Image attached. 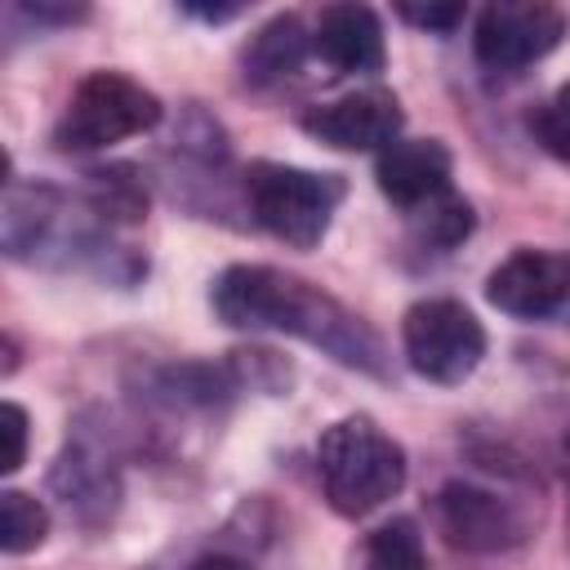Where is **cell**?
Returning <instances> with one entry per match:
<instances>
[{
    "instance_id": "3",
    "label": "cell",
    "mask_w": 570,
    "mask_h": 570,
    "mask_svg": "<svg viewBox=\"0 0 570 570\" xmlns=\"http://www.w3.org/2000/svg\"><path fill=\"white\" fill-rule=\"evenodd\" d=\"M245 196L254 223L289 249H316L334 223V209L347 196L338 174H316L281 160H258L245 174Z\"/></svg>"
},
{
    "instance_id": "16",
    "label": "cell",
    "mask_w": 570,
    "mask_h": 570,
    "mask_svg": "<svg viewBox=\"0 0 570 570\" xmlns=\"http://www.w3.org/2000/svg\"><path fill=\"white\" fill-rule=\"evenodd\" d=\"M365 570H428L423 539H419L414 521L396 517L383 530H374L365 543Z\"/></svg>"
},
{
    "instance_id": "19",
    "label": "cell",
    "mask_w": 570,
    "mask_h": 570,
    "mask_svg": "<svg viewBox=\"0 0 570 570\" xmlns=\"http://www.w3.org/2000/svg\"><path fill=\"white\" fill-rule=\"evenodd\" d=\"M405 22H414V27H423V31H454L459 22H463V4H401L396 9Z\"/></svg>"
},
{
    "instance_id": "7",
    "label": "cell",
    "mask_w": 570,
    "mask_h": 570,
    "mask_svg": "<svg viewBox=\"0 0 570 570\" xmlns=\"http://www.w3.org/2000/svg\"><path fill=\"white\" fill-rule=\"evenodd\" d=\"M401 102L387 89H356L303 116V129L334 151H383L401 138Z\"/></svg>"
},
{
    "instance_id": "1",
    "label": "cell",
    "mask_w": 570,
    "mask_h": 570,
    "mask_svg": "<svg viewBox=\"0 0 570 570\" xmlns=\"http://www.w3.org/2000/svg\"><path fill=\"white\" fill-rule=\"evenodd\" d=\"M209 303L236 330H281V334L325 347L343 365L383 374V343L374 338V330L361 316H352L338 298L321 294L316 285L289 272L258 267V263L227 267L214 281Z\"/></svg>"
},
{
    "instance_id": "4",
    "label": "cell",
    "mask_w": 570,
    "mask_h": 570,
    "mask_svg": "<svg viewBox=\"0 0 570 570\" xmlns=\"http://www.w3.org/2000/svg\"><path fill=\"white\" fill-rule=\"evenodd\" d=\"M156 120H160V98L151 89H142L134 76L89 71L71 89V98L53 125V147L58 151H102L111 142L147 134Z\"/></svg>"
},
{
    "instance_id": "2",
    "label": "cell",
    "mask_w": 570,
    "mask_h": 570,
    "mask_svg": "<svg viewBox=\"0 0 570 570\" xmlns=\"http://www.w3.org/2000/svg\"><path fill=\"white\" fill-rule=\"evenodd\" d=\"M316 472L334 512L365 517L405 485V450L374 419L352 414L321 432Z\"/></svg>"
},
{
    "instance_id": "5",
    "label": "cell",
    "mask_w": 570,
    "mask_h": 570,
    "mask_svg": "<svg viewBox=\"0 0 570 570\" xmlns=\"http://www.w3.org/2000/svg\"><path fill=\"white\" fill-rule=\"evenodd\" d=\"M401 347L419 379L428 383H463L485 356L481 321L454 298H423L401 321Z\"/></svg>"
},
{
    "instance_id": "6",
    "label": "cell",
    "mask_w": 570,
    "mask_h": 570,
    "mask_svg": "<svg viewBox=\"0 0 570 570\" xmlns=\"http://www.w3.org/2000/svg\"><path fill=\"white\" fill-rule=\"evenodd\" d=\"M566 36V13L539 0H503V4H485L476 13V62L485 71L512 76L530 62H539L543 53H552Z\"/></svg>"
},
{
    "instance_id": "20",
    "label": "cell",
    "mask_w": 570,
    "mask_h": 570,
    "mask_svg": "<svg viewBox=\"0 0 570 570\" xmlns=\"http://www.w3.org/2000/svg\"><path fill=\"white\" fill-rule=\"evenodd\" d=\"M187 570H249V561L227 548H214V552H200L196 561H187Z\"/></svg>"
},
{
    "instance_id": "17",
    "label": "cell",
    "mask_w": 570,
    "mask_h": 570,
    "mask_svg": "<svg viewBox=\"0 0 570 570\" xmlns=\"http://www.w3.org/2000/svg\"><path fill=\"white\" fill-rule=\"evenodd\" d=\"M534 138L543 142V151H552L557 160L570 165V85H561L534 116H530Z\"/></svg>"
},
{
    "instance_id": "13",
    "label": "cell",
    "mask_w": 570,
    "mask_h": 570,
    "mask_svg": "<svg viewBox=\"0 0 570 570\" xmlns=\"http://www.w3.org/2000/svg\"><path fill=\"white\" fill-rule=\"evenodd\" d=\"M307 53H312V36L303 31V22L294 13H281L267 27H258L254 40L245 45V53H240L245 80H254V85L285 80V76H294L303 67Z\"/></svg>"
},
{
    "instance_id": "10",
    "label": "cell",
    "mask_w": 570,
    "mask_h": 570,
    "mask_svg": "<svg viewBox=\"0 0 570 570\" xmlns=\"http://www.w3.org/2000/svg\"><path fill=\"white\" fill-rule=\"evenodd\" d=\"M450 147L441 138H396L392 147L379 151L374 160V178H379V191L401 205L405 214L441 200L450 187Z\"/></svg>"
},
{
    "instance_id": "9",
    "label": "cell",
    "mask_w": 570,
    "mask_h": 570,
    "mask_svg": "<svg viewBox=\"0 0 570 570\" xmlns=\"http://www.w3.org/2000/svg\"><path fill=\"white\" fill-rule=\"evenodd\" d=\"M485 298L499 312L517 316V321L552 316L570 298V254H557V249H517V254H508L490 272Z\"/></svg>"
},
{
    "instance_id": "15",
    "label": "cell",
    "mask_w": 570,
    "mask_h": 570,
    "mask_svg": "<svg viewBox=\"0 0 570 570\" xmlns=\"http://www.w3.org/2000/svg\"><path fill=\"white\" fill-rule=\"evenodd\" d=\"M45 534H49V512H45V503L31 499V494H22V490H4V494H0V548H4L9 557H18V552L40 548Z\"/></svg>"
},
{
    "instance_id": "21",
    "label": "cell",
    "mask_w": 570,
    "mask_h": 570,
    "mask_svg": "<svg viewBox=\"0 0 570 570\" xmlns=\"http://www.w3.org/2000/svg\"><path fill=\"white\" fill-rule=\"evenodd\" d=\"M183 9L196 13V18H205V22H227V18L240 13V4H183Z\"/></svg>"
},
{
    "instance_id": "18",
    "label": "cell",
    "mask_w": 570,
    "mask_h": 570,
    "mask_svg": "<svg viewBox=\"0 0 570 570\" xmlns=\"http://www.w3.org/2000/svg\"><path fill=\"white\" fill-rule=\"evenodd\" d=\"M0 423H4V463H0V472H18L22 459H27V410L4 401Z\"/></svg>"
},
{
    "instance_id": "14",
    "label": "cell",
    "mask_w": 570,
    "mask_h": 570,
    "mask_svg": "<svg viewBox=\"0 0 570 570\" xmlns=\"http://www.w3.org/2000/svg\"><path fill=\"white\" fill-rule=\"evenodd\" d=\"M410 227H414L419 245H428V249H454V245L468 240V232H472V205H468L463 196L445 191L441 200L414 209V214H410Z\"/></svg>"
},
{
    "instance_id": "11",
    "label": "cell",
    "mask_w": 570,
    "mask_h": 570,
    "mask_svg": "<svg viewBox=\"0 0 570 570\" xmlns=\"http://www.w3.org/2000/svg\"><path fill=\"white\" fill-rule=\"evenodd\" d=\"M312 53L338 71H379L383 67V22L365 4H330L316 18Z\"/></svg>"
},
{
    "instance_id": "8",
    "label": "cell",
    "mask_w": 570,
    "mask_h": 570,
    "mask_svg": "<svg viewBox=\"0 0 570 570\" xmlns=\"http://www.w3.org/2000/svg\"><path fill=\"white\" fill-rule=\"evenodd\" d=\"M436 512H441V530L450 534L454 548H468V552H503V548H517L530 530L525 512L485 490V485H472V481H450L436 499Z\"/></svg>"
},
{
    "instance_id": "12",
    "label": "cell",
    "mask_w": 570,
    "mask_h": 570,
    "mask_svg": "<svg viewBox=\"0 0 570 570\" xmlns=\"http://www.w3.org/2000/svg\"><path fill=\"white\" fill-rule=\"evenodd\" d=\"M53 490H58L62 503L76 508L80 517H107L111 503H116V494H120V481H116V468H111V459L102 454V445L76 436V441L62 450L58 468H53Z\"/></svg>"
}]
</instances>
